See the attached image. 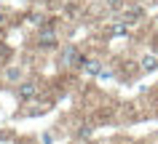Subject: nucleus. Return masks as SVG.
<instances>
[{
  "label": "nucleus",
  "mask_w": 158,
  "mask_h": 144,
  "mask_svg": "<svg viewBox=\"0 0 158 144\" xmlns=\"http://www.w3.org/2000/svg\"><path fill=\"white\" fill-rule=\"evenodd\" d=\"M38 43H40L43 48H54V45H56V32H54L51 27H40V32H38Z\"/></svg>",
  "instance_id": "f257e3e1"
},
{
  "label": "nucleus",
  "mask_w": 158,
  "mask_h": 144,
  "mask_svg": "<svg viewBox=\"0 0 158 144\" xmlns=\"http://www.w3.org/2000/svg\"><path fill=\"white\" fill-rule=\"evenodd\" d=\"M110 35H113V37H123V35H129V24H126V21H115V24L110 27Z\"/></svg>",
  "instance_id": "423d86ee"
},
{
  "label": "nucleus",
  "mask_w": 158,
  "mask_h": 144,
  "mask_svg": "<svg viewBox=\"0 0 158 144\" xmlns=\"http://www.w3.org/2000/svg\"><path fill=\"white\" fill-rule=\"evenodd\" d=\"M142 69L145 72H153V69H158V56H153V53H148V56H142Z\"/></svg>",
  "instance_id": "39448f33"
},
{
  "label": "nucleus",
  "mask_w": 158,
  "mask_h": 144,
  "mask_svg": "<svg viewBox=\"0 0 158 144\" xmlns=\"http://www.w3.org/2000/svg\"><path fill=\"white\" fill-rule=\"evenodd\" d=\"M0 24H3V14H0Z\"/></svg>",
  "instance_id": "6e6552de"
},
{
  "label": "nucleus",
  "mask_w": 158,
  "mask_h": 144,
  "mask_svg": "<svg viewBox=\"0 0 158 144\" xmlns=\"http://www.w3.org/2000/svg\"><path fill=\"white\" fill-rule=\"evenodd\" d=\"M81 53H78V48L75 45H67L64 51H62V64H67V67H73V64H81Z\"/></svg>",
  "instance_id": "f03ea898"
},
{
  "label": "nucleus",
  "mask_w": 158,
  "mask_h": 144,
  "mask_svg": "<svg viewBox=\"0 0 158 144\" xmlns=\"http://www.w3.org/2000/svg\"><path fill=\"white\" fill-rule=\"evenodd\" d=\"M19 77V69H8V80H16Z\"/></svg>",
  "instance_id": "0eeeda50"
},
{
  "label": "nucleus",
  "mask_w": 158,
  "mask_h": 144,
  "mask_svg": "<svg viewBox=\"0 0 158 144\" xmlns=\"http://www.w3.org/2000/svg\"><path fill=\"white\" fill-rule=\"evenodd\" d=\"M81 69H83L86 75L97 77V75H99V72H102V64H99V61H97V59H83V61H81Z\"/></svg>",
  "instance_id": "7ed1b4c3"
},
{
  "label": "nucleus",
  "mask_w": 158,
  "mask_h": 144,
  "mask_svg": "<svg viewBox=\"0 0 158 144\" xmlns=\"http://www.w3.org/2000/svg\"><path fill=\"white\" fill-rule=\"evenodd\" d=\"M38 96V85L35 83H22L19 85V99H35Z\"/></svg>",
  "instance_id": "20e7f679"
}]
</instances>
